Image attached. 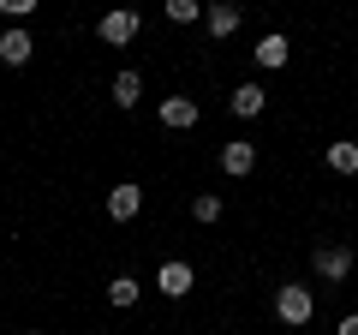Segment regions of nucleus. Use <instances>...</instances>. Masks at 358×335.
I'll use <instances>...</instances> for the list:
<instances>
[{"label": "nucleus", "mask_w": 358, "mask_h": 335, "mask_svg": "<svg viewBox=\"0 0 358 335\" xmlns=\"http://www.w3.org/2000/svg\"><path fill=\"white\" fill-rule=\"evenodd\" d=\"M317 275L322 282H346V275H352V245H317Z\"/></svg>", "instance_id": "3"}, {"label": "nucleus", "mask_w": 358, "mask_h": 335, "mask_svg": "<svg viewBox=\"0 0 358 335\" xmlns=\"http://www.w3.org/2000/svg\"><path fill=\"white\" fill-rule=\"evenodd\" d=\"M162 13H167V25H197V18H203V6H197V0H167Z\"/></svg>", "instance_id": "15"}, {"label": "nucleus", "mask_w": 358, "mask_h": 335, "mask_svg": "<svg viewBox=\"0 0 358 335\" xmlns=\"http://www.w3.org/2000/svg\"><path fill=\"white\" fill-rule=\"evenodd\" d=\"M138 294H143V287H138V275H114V282H108V306H120V311H126V306H138Z\"/></svg>", "instance_id": "13"}, {"label": "nucleus", "mask_w": 358, "mask_h": 335, "mask_svg": "<svg viewBox=\"0 0 358 335\" xmlns=\"http://www.w3.org/2000/svg\"><path fill=\"white\" fill-rule=\"evenodd\" d=\"M138 210H143V186L120 180L114 192H108V216H114V221H138Z\"/></svg>", "instance_id": "6"}, {"label": "nucleus", "mask_w": 358, "mask_h": 335, "mask_svg": "<svg viewBox=\"0 0 358 335\" xmlns=\"http://www.w3.org/2000/svg\"><path fill=\"white\" fill-rule=\"evenodd\" d=\"M251 168H257V144L233 138L227 150H221V174H227V180H245V174H251Z\"/></svg>", "instance_id": "7"}, {"label": "nucleus", "mask_w": 358, "mask_h": 335, "mask_svg": "<svg viewBox=\"0 0 358 335\" xmlns=\"http://www.w3.org/2000/svg\"><path fill=\"white\" fill-rule=\"evenodd\" d=\"M329 168H334V174H358V144L352 138L329 144Z\"/></svg>", "instance_id": "14"}, {"label": "nucleus", "mask_w": 358, "mask_h": 335, "mask_svg": "<svg viewBox=\"0 0 358 335\" xmlns=\"http://www.w3.org/2000/svg\"><path fill=\"white\" fill-rule=\"evenodd\" d=\"M155 120H162L167 132H192L197 126V102H192V96H167V102L155 108Z\"/></svg>", "instance_id": "4"}, {"label": "nucleus", "mask_w": 358, "mask_h": 335, "mask_svg": "<svg viewBox=\"0 0 358 335\" xmlns=\"http://www.w3.org/2000/svg\"><path fill=\"white\" fill-rule=\"evenodd\" d=\"M114 102L120 108H138L143 102V78L138 72H114Z\"/></svg>", "instance_id": "12"}, {"label": "nucleus", "mask_w": 358, "mask_h": 335, "mask_svg": "<svg viewBox=\"0 0 358 335\" xmlns=\"http://www.w3.org/2000/svg\"><path fill=\"white\" fill-rule=\"evenodd\" d=\"M341 335H358V311H352V317H341Z\"/></svg>", "instance_id": "18"}, {"label": "nucleus", "mask_w": 358, "mask_h": 335, "mask_svg": "<svg viewBox=\"0 0 358 335\" xmlns=\"http://www.w3.org/2000/svg\"><path fill=\"white\" fill-rule=\"evenodd\" d=\"M30 6H36V0H0V13L13 18V25H18V18H30Z\"/></svg>", "instance_id": "17"}, {"label": "nucleus", "mask_w": 358, "mask_h": 335, "mask_svg": "<svg viewBox=\"0 0 358 335\" xmlns=\"http://www.w3.org/2000/svg\"><path fill=\"white\" fill-rule=\"evenodd\" d=\"M138 30H143V18L131 13V6H120V13H102V25H96V36H102L108 48H126V42L138 36Z\"/></svg>", "instance_id": "2"}, {"label": "nucleus", "mask_w": 358, "mask_h": 335, "mask_svg": "<svg viewBox=\"0 0 358 335\" xmlns=\"http://www.w3.org/2000/svg\"><path fill=\"white\" fill-rule=\"evenodd\" d=\"M155 287H162V294L167 299H185V294H192V287H197V270H192V264H162V275H155Z\"/></svg>", "instance_id": "5"}, {"label": "nucleus", "mask_w": 358, "mask_h": 335, "mask_svg": "<svg viewBox=\"0 0 358 335\" xmlns=\"http://www.w3.org/2000/svg\"><path fill=\"white\" fill-rule=\"evenodd\" d=\"M227 108H233L239 120H257V114L268 108V96H263V84H239V90L227 96Z\"/></svg>", "instance_id": "10"}, {"label": "nucleus", "mask_w": 358, "mask_h": 335, "mask_svg": "<svg viewBox=\"0 0 358 335\" xmlns=\"http://www.w3.org/2000/svg\"><path fill=\"white\" fill-rule=\"evenodd\" d=\"M192 216H197V221H221V198H215V192L192 198Z\"/></svg>", "instance_id": "16"}, {"label": "nucleus", "mask_w": 358, "mask_h": 335, "mask_svg": "<svg viewBox=\"0 0 358 335\" xmlns=\"http://www.w3.org/2000/svg\"><path fill=\"white\" fill-rule=\"evenodd\" d=\"M203 30L215 42H227L233 30H239V6H203Z\"/></svg>", "instance_id": "11"}, {"label": "nucleus", "mask_w": 358, "mask_h": 335, "mask_svg": "<svg viewBox=\"0 0 358 335\" xmlns=\"http://www.w3.org/2000/svg\"><path fill=\"white\" fill-rule=\"evenodd\" d=\"M30 335H36V329H30Z\"/></svg>", "instance_id": "19"}, {"label": "nucleus", "mask_w": 358, "mask_h": 335, "mask_svg": "<svg viewBox=\"0 0 358 335\" xmlns=\"http://www.w3.org/2000/svg\"><path fill=\"white\" fill-rule=\"evenodd\" d=\"M30 54H36V36H30L24 25H13L6 36H0V60H6V66H24Z\"/></svg>", "instance_id": "8"}, {"label": "nucleus", "mask_w": 358, "mask_h": 335, "mask_svg": "<svg viewBox=\"0 0 358 335\" xmlns=\"http://www.w3.org/2000/svg\"><path fill=\"white\" fill-rule=\"evenodd\" d=\"M310 311H317V294H310L305 282H287V287H275V317H281L287 329L310 323Z\"/></svg>", "instance_id": "1"}, {"label": "nucleus", "mask_w": 358, "mask_h": 335, "mask_svg": "<svg viewBox=\"0 0 358 335\" xmlns=\"http://www.w3.org/2000/svg\"><path fill=\"white\" fill-rule=\"evenodd\" d=\"M287 54H293V42H287L281 30H268V36L257 42V66H263V72H281V66H287Z\"/></svg>", "instance_id": "9"}]
</instances>
